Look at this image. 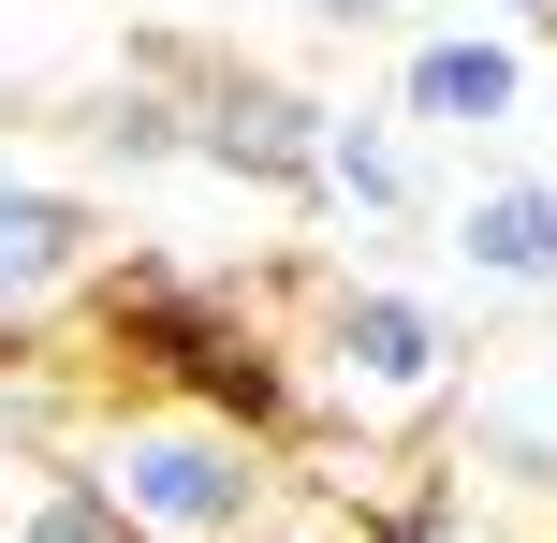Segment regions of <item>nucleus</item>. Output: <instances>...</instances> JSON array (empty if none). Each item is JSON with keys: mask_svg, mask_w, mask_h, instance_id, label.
<instances>
[{"mask_svg": "<svg viewBox=\"0 0 557 543\" xmlns=\"http://www.w3.org/2000/svg\"><path fill=\"white\" fill-rule=\"evenodd\" d=\"M59 470H74V485H103V515L147 529V543H250V529L278 515V456H264V441L206 427V411H162V397L103 411Z\"/></svg>", "mask_w": 557, "mask_h": 543, "instance_id": "obj_2", "label": "nucleus"}, {"mask_svg": "<svg viewBox=\"0 0 557 543\" xmlns=\"http://www.w3.org/2000/svg\"><path fill=\"white\" fill-rule=\"evenodd\" d=\"M323 206H352V221H411V206H425L411 133H396V118H352V103H337V118H323Z\"/></svg>", "mask_w": 557, "mask_h": 543, "instance_id": "obj_9", "label": "nucleus"}, {"mask_svg": "<svg viewBox=\"0 0 557 543\" xmlns=\"http://www.w3.org/2000/svg\"><path fill=\"white\" fill-rule=\"evenodd\" d=\"M88 280H103V206L0 162V353H29L45 309H74Z\"/></svg>", "mask_w": 557, "mask_h": 543, "instance_id": "obj_5", "label": "nucleus"}, {"mask_svg": "<svg viewBox=\"0 0 557 543\" xmlns=\"http://www.w3.org/2000/svg\"><path fill=\"white\" fill-rule=\"evenodd\" d=\"M74 309H88V338H103L162 411H206V427L264 441V456L294 441L308 368H294V338H278V323H264L235 280H206V264H176V250H117L103 280L74 294Z\"/></svg>", "mask_w": 557, "mask_h": 543, "instance_id": "obj_1", "label": "nucleus"}, {"mask_svg": "<svg viewBox=\"0 0 557 543\" xmlns=\"http://www.w3.org/2000/svg\"><path fill=\"white\" fill-rule=\"evenodd\" d=\"M74 147H88L103 176H162V162H191V88H176V59H147V74L88 88V103H74Z\"/></svg>", "mask_w": 557, "mask_h": 543, "instance_id": "obj_8", "label": "nucleus"}, {"mask_svg": "<svg viewBox=\"0 0 557 543\" xmlns=\"http://www.w3.org/2000/svg\"><path fill=\"white\" fill-rule=\"evenodd\" d=\"M382 543H499V529H484V515H470V499H425V515H396Z\"/></svg>", "mask_w": 557, "mask_h": 543, "instance_id": "obj_11", "label": "nucleus"}, {"mask_svg": "<svg viewBox=\"0 0 557 543\" xmlns=\"http://www.w3.org/2000/svg\"><path fill=\"white\" fill-rule=\"evenodd\" d=\"M0 543H147L103 515V485H74V470H45V485H15V515H0Z\"/></svg>", "mask_w": 557, "mask_h": 543, "instance_id": "obj_10", "label": "nucleus"}, {"mask_svg": "<svg viewBox=\"0 0 557 543\" xmlns=\"http://www.w3.org/2000/svg\"><path fill=\"white\" fill-rule=\"evenodd\" d=\"M294 368H308V397H337V411H441L455 397V323L425 309V294H396V280H337Z\"/></svg>", "mask_w": 557, "mask_h": 543, "instance_id": "obj_3", "label": "nucleus"}, {"mask_svg": "<svg viewBox=\"0 0 557 543\" xmlns=\"http://www.w3.org/2000/svg\"><path fill=\"white\" fill-rule=\"evenodd\" d=\"M441 250L484 294H557V176H470L441 206Z\"/></svg>", "mask_w": 557, "mask_h": 543, "instance_id": "obj_7", "label": "nucleus"}, {"mask_svg": "<svg viewBox=\"0 0 557 543\" xmlns=\"http://www.w3.org/2000/svg\"><path fill=\"white\" fill-rule=\"evenodd\" d=\"M294 15H308V29H396L411 0H294Z\"/></svg>", "mask_w": 557, "mask_h": 543, "instance_id": "obj_12", "label": "nucleus"}, {"mask_svg": "<svg viewBox=\"0 0 557 543\" xmlns=\"http://www.w3.org/2000/svg\"><path fill=\"white\" fill-rule=\"evenodd\" d=\"M513 118H529L513 29H411L396 45V133H513Z\"/></svg>", "mask_w": 557, "mask_h": 543, "instance_id": "obj_6", "label": "nucleus"}, {"mask_svg": "<svg viewBox=\"0 0 557 543\" xmlns=\"http://www.w3.org/2000/svg\"><path fill=\"white\" fill-rule=\"evenodd\" d=\"M323 118L337 103L250 74V59H206V74H191V162L235 176V192H294L308 206V192H323Z\"/></svg>", "mask_w": 557, "mask_h": 543, "instance_id": "obj_4", "label": "nucleus"}, {"mask_svg": "<svg viewBox=\"0 0 557 543\" xmlns=\"http://www.w3.org/2000/svg\"><path fill=\"white\" fill-rule=\"evenodd\" d=\"M484 29H513V45H529V29H557V0H484Z\"/></svg>", "mask_w": 557, "mask_h": 543, "instance_id": "obj_13", "label": "nucleus"}, {"mask_svg": "<svg viewBox=\"0 0 557 543\" xmlns=\"http://www.w3.org/2000/svg\"><path fill=\"white\" fill-rule=\"evenodd\" d=\"M0 515H15V470H0Z\"/></svg>", "mask_w": 557, "mask_h": 543, "instance_id": "obj_14", "label": "nucleus"}]
</instances>
